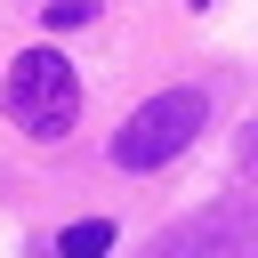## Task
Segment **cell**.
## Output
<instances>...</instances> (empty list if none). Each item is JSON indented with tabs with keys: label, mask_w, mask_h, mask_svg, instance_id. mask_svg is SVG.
<instances>
[{
	"label": "cell",
	"mask_w": 258,
	"mask_h": 258,
	"mask_svg": "<svg viewBox=\"0 0 258 258\" xmlns=\"http://www.w3.org/2000/svg\"><path fill=\"white\" fill-rule=\"evenodd\" d=\"M0 105H8V121H16L24 137L56 145V137L81 121V73H73V56H64V48H24V56L8 64V81H0Z\"/></svg>",
	"instance_id": "obj_1"
},
{
	"label": "cell",
	"mask_w": 258,
	"mask_h": 258,
	"mask_svg": "<svg viewBox=\"0 0 258 258\" xmlns=\"http://www.w3.org/2000/svg\"><path fill=\"white\" fill-rule=\"evenodd\" d=\"M202 121H210V97H202V89H161V97H145V105L113 129V161H121V169H161V161H177V153L202 137Z\"/></svg>",
	"instance_id": "obj_2"
},
{
	"label": "cell",
	"mask_w": 258,
	"mask_h": 258,
	"mask_svg": "<svg viewBox=\"0 0 258 258\" xmlns=\"http://www.w3.org/2000/svg\"><path fill=\"white\" fill-rule=\"evenodd\" d=\"M250 202H210V210H194V218H177V226H161L137 258H250L258 242H250Z\"/></svg>",
	"instance_id": "obj_3"
},
{
	"label": "cell",
	"mask_w": 258,
	"mask_h": 258,
	"mask_svg": "<svg viewBox=\"0 0 258 258\" xmlns=\"http://www.w3.org/2000/svg\"><path fill=\"white\" fill-rule=\"evenodd\" d=\"M121 234H113V218H73L64 234H56V258H105Z\"/></svg>",
	"instance_id": "obj_4"
},
{
	"label": "cell",
	"mask_w": 258,
	"mask_h": 258,
	"mask_svg": "<svg viewBox=\"0 0 258 258\" xmlns=\"http://www.w3.org/2000/svg\"><path fill=\"white\" fill-rule=\"evenodd\" d=\"M97 16V0H48V24L56 32H73V24H89Z\"/></svg>",
	"instance_id": "obj_5"
},
{
	"label": "cell",
	"mask_w": 258,
	"mask_h": 258,
	"mask_svg": "<svg viewBox=\"0 0 258 258\" xmlns=\"http://www.w3.org/2000/svg\"><path fill=\"white\" fill-rule=\"evenodd\" d=\"M242 177H250V185H258V121H250V129H242Z\"/></svg>",
	"instance_id": "obj_6"
},
{
	"label": "cell",
	"mask_w": 258,
	"mask_h": 258,
	"mask_svg": "<svg viewBox=\"0 0 258 258\" xmlns=\"http://www.w3.org/2000/svg\"><path fill=\"white\" fill-rule=\"evenodd\" d=\"M250 258H258V250H250Z\"/></svg>",
	"instance_id": "obj_7"
}]
</instances>
